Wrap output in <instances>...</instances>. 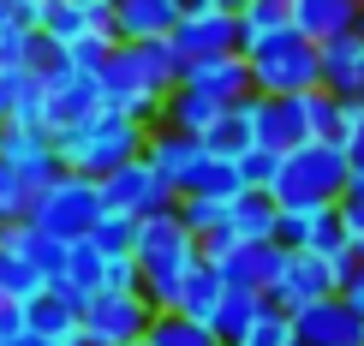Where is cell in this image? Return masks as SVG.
Returning a JSON list of instances; mask_svg holds the SVG:
<instances>
[{
	"label": "cell",
	"mask_w": 364,
	"mask_h": 346,
	"mask_svg": "<svg viewBox=\"0 0 364 346\" xmlns=\"http://www.w3.org/2000/svg\"><path fill=\"white\" fill-rule=\"evenodd\" d=\"M179 54L168 48V36L161 42H114V54L102 60L96 84H102V102L119 114H132L138 126H156L161 108H168V96L179 90Z\"/></svg>",
	"instance_id": "1"
},
{
	"label": "cell",
	"mask_w": 364,
	"mask_h": 346,
	"mask_svg": "<svg viewBox=\"0 0 364 346\" xmlns=\"http://www.w3.org/2000/svg\"><path fill=\"white\" fill-rule=\"evenodd\" d=\"M144 138H149V126H138L132 114L96 108L84 126H72V131H60V138H54V156H60V168H66V173L108 179L114 168H126L132 156H144Z\"/></svg>",
	"instance_id": "2"
},
{
	"label": "cell",
	"mask_w": 364,
	"mask_h": 346,
	"mask_svg": "<svg viewBox=\"0 0 364 346\" xmlns=\"http://www.w3.org/2000/svg\"><path fill=\"white\" fill-rule=\"evenodd\" d=\"M132 257H138V275H144V298L156 310H173L179 281H186V269L197 263V239L186 233V221H179L173 209H161V215H144L138 221V245H132Z\"/></svg>",
	"instance_id": "3"
},
{
	"label": "cell",
	"mask_w": 364,
	"mask_h": 346,
	"mask_svg": "<svg viewBox=\"0 0 364 346\" xmlns=\"http://www.w3.org/2000/svg\"><path fill=\"white\" fill-rule=\"evenodd\" d=\"M346 191V156L335 144L311 138L299 149H287L275 161V179H269V198L275 209H305V203H341Z\"/></svg>",
	"instance_id": "4"
},
{
	"label": "cell",
	"mask_w": 364,
	"mask_h": 346,
	"mask_svg": "<svg viewBox=\"0 0 364 346\" xmlns=\"http://www.w3.org/2000/svg\"><path fill=\"white\" fill-rule=\"evenodd\" d=\"M245 66H251V96H305V90H323L316 42H305L293 24L263 36L257 48H245Z\"/></svg>",
	"instance_id": "5"
},
{
	"label": "cell",
	"mask_w": 364,
	"mask_h": 346,
	"mask_svg": "<svg viewBox=\"0 0 364 346\" xmlns=\"http://www.w3.org/2000/svg\"><path fill=\"white\" fill-rule=\"evenodd\" d=\"M353 251H341V257H316V251H287L275 287H269V305L287 310V317H299L305 305H316V298H335L346 287V275H353Z\"/></svg>",
	"instance_id": "6"
},
{
	"label": "cell",
	"mask_w": 364,
	"mask_h": 346,
	"mask_svg": "<svg viewBox=\"0 0 364 346\" xmlns=\"http://www.w3.org/2000/svg\"><path fill=\"white\" fill-rule=\"evenodd\" d=\"M30 221H36L42 233L66 239V245H72V239H90V227L102 221V185H96V179H84V173H60L54 185L36 191Z\"/></svg>",
	"instance_id": "7"
},
{
	"label": "cell",
	"mask_w": 364,
	"mask_h": 346,
	"mask_svg": "<svg viewBox=\"0 0 364 346\" xmlns=\"http://www.w3.org/2000/svg\"><path fill=\"white\" fill-rule=\"evenodd\" d=\"M78 323H84V346H126V340L149 335L156 305H149L144 293H90Z\"/></svg>",
	"instance_id": "8"
},
{
	"label": "cell",
	"mask_w": 364,
	"mask_h": 346,
	"mask_svg": "<svg viewBox=\"0 0 364 346\" xmlns=\"http://www.w3.org/2000/svg\"><path fill=\"white\" fill-rule=\"evenodd\" d=\"M96 185H102V209H119V215H132V221L161 215V209L179 203V191H173L156 168H149L144 156H132L126 168H114L108 179H96Z\"/></svg>",
	"instance_id": "9"
},
{
	"label": "cell",
	"mask_w": 364,
	"mask_h": 346,
	"mask_svg": "<svg viewBox=\"0 0 364 346\" xmlns=\"http://www.w3.org/2000/svg\"><path fill=\"white\" fill-rule=\"evenodd\" d=\"M42 90H48V96H42V126H48L54 138H60V131H72V126H84L96 108H108L96 72H78L72 60H66V66H54L48 78H42Z\"/></svg>",
	"instance_id": "10"
},
{
	"label": "cell",
	"mask_w": 364,
	"mask_h": 346,
	"mask_svg": "<svg viewBox=\"0 0 364 346\" xmlns=\"http://www.w3.org/2000/svg\"><path fill=\"white\" fill-rule=\"evenodd\" d=\"M275 245H281V251H316V257H341V251H346L341 203L281 209V215H275Z\"/></svg>",
	"instance_id": "11"
},
{
	"label": "cell",
	"mask_w": 364,
	"mask_h": 346,
	"mask_svg": "<svg viewBox=\"0 0 364 346\" xmlns=\"http://www.w3.org/2000/svg\"><path fill=\"white\" fill-rule=\"evenodd\" d=\"M0 161H12V168L24 173L30 191L54 185L60 173V156H54V131L48 126H30V119H0Z\"/></svg>",
	"instance_id": "12"
},
{
	"label": "cell",
	"mask_w": 364,
	"mask_h": 346,
	"mask_svg": "<svg viewBox=\"0 0 364 346\" xmlns=\"http://www.w3.org/2000/svg\"><path fill=\"white\" fill-rule=\"evenodd\" d=\"M168 48L179 54V66L239 54V18L233 12H179V24L168 30Z\"/></svg>",
	"instance_id": "13"
},
{
	"label": "cell",
	"mask_w": 364,
	"mask_h": 346,
	"mask_svg": "<svg viewBox=\"0 0 364 346\" xmlns=\"http://www.w3.org/2000/svg\"><path fill=\"white\" fill-rule=\"evenodd\" d=\"M144 161L156 168L161 179H168L173 191H191V179L203 173V161H209V149L203 138H191V131H179V126H149V138H144Z\"/></svg>",
	"instance_id": "14"
},
{
	"label": "cell",
	"mask_w": 364,
	"mask_h": 346,
	"mask_svg": "<svg viewBox=\"0 0 364 346\" xmlns=\"http://www.w3.org/2000/svg\"><path fill=\"white\" fill-rule=\"evenodd\" d=\"M30 24H36L48 42L72 48V42L90 36V30L114 36V0H42V6L30 12Z\"/></svg>",
	"instance_id": "15"
},
{
	"label": "cell",
	"mask_w": 364,
	"mask_h": 346,
	"mask_svg": "<svg viewBox=\"0 0 364 346\" xmlns=\"http://www.w3.org/2000/svg\"><path fill=\"white\" fill-rule=\"evenodd\" d=\"M305 96H257V144L275 149V156L311 144V102Z\"/></svg>",
	"instance_id": "16"
},
{
	"label": "cell",
	"mask_w": 364,
	"mask_h": 346,
	"mask_svg": "<svg viewBox=\"0 0 364 346\" xmlns=\"http://www.w3.org/2000/svg\"><path fill=\"white\" fill-rule=\"evenodd\" d=\"M293 328H299V346H364V317L346 305L341 293L305 305L293 317Z\"/></svg>",
	"instance_id": "17"
},
{
	"label": "cell",
	"mask_w": 364,
	"mask_h": 346,
	"mask_svg": "<svg viewBox=\"0 0 364 346\" xmlns=\"http://www.w3.org/2000/svg\"><path fill=\"white\" fill-rule=\"evenodd\" d=\"M281 263H287V251L275 245V239H239L233 251L215 263V275L227 281V287H245V293H269L275 287V275H281Z\"/></svg>",
	"instance_id": "18"
},
{
	"label": "cell",
	"mask_w": 364,
	"mask_h": 346,
	"mask_svg": "<svg viewBox=\"0 0 364 346\" xmlns=\"http://www.w3.org/2000/svg\"><path fill=\"white\" fill-rule=\"evenodd\" d=\"M179 90H197V96H209L215 108H233V102H245V96H251V66H245V54L197 60V66L179 72Z\"/></svg>",
	"instance_id": "19"
},
{
	"label": "cell",
	"mask_w": 364,
	"mask_h": 346,
	"mask_svg": "<svg viewBox=\"0 0 364 346\" xmlns=\"http://www.w3.org/2000/svg\"><path fill=\"white\" fill-rule=\"evenodd\" d=\"M78 310H84V305H72V298L48 281V287H42V293L24 305V328H30L36 340H48V346H84V323H78Z\"/></svg>",
	"instance_id": "20"
},
{
	"label": "cell",
	"mask_w": 364,
	"mask_h": 346,
	"mask_svg": "<svg viewBox=\"0 0 364 346\" xmlns=\"http://www.w3.org/2000/svg\"><path fill=\"white\" fill-rule=\"evenodd\" d=\"M316 60H323V90H328V96H341V102H358L364 96V36H358V30L323 42Z\"/></svg>",
	"instance_id": "21"
},
{
	"label": "cell",
	"mask_w": 364,
	"mask_h": 346,
	"mask_svg": "<svg viewBox=\"0 0 364 346\" xmlns=\"http://www.w3.org/2000/svg\"><path fill=\"white\" fill-rule=\"evenodd\" d=\"M179 24V0H114V42H161Z\"/></svg>",
	"instance_id": "22"
},
{
	"label": "cell",
	"mask_w": 364,
	"mask_h": 346,
	"mask_svg": "<svg viewBox=\"0 0 364 346\" xmlns=\"http://www.w3.org/2000/svg\"><path fill=\"white\" fill-rule=\"evenodd\" d=\"M287 12H293V30L316 48L358 24V0H287Z\"/></svg>",
	"instance_id": "23"
},
{
	"label": "cell",
	"mask_w": 364,
	"mask_h": 346,
	"mask_svg": "<svg viewBox=\"0 0 364 346\" xmlns=\"http://www.w3.org/2000/svg\"><path fill=\"white\" fill-rule=\"evenodd\" d=\"M0 245H12L18 257L36 269L42 281H60V269H66V239H54V233H42L36 221H12V227H0Z\"/></svg>",
	"instance_id": "24"
},
{
	"label": "cell",
	"mask_w": 364,
	"mask_h": 346,
	"mask_svg": "<svg viewBox=\"0 0 364 346\" xmlns=\"http://www.w3.org/2000/svg\"><path fill=\"white\" fill-rule=\"evenodd\" d=\"M203 149H209V156H221V161H239L245 149H257V96L233 102V108L203 131Z\"/></svg>",
	"instance_id": "25"
},
{
	"label": "cell",
	"mask_w": 364,
	"mask_h": 346,
	"mask_svg": "<svg viewBox=\"0 0 364 346\" xmlns=\"http://www.w3.org/2000/svg\"><path fill=\"white\" fill-rule=\"evenodd\" d=\"M102 275H108V257H102L90 239H72V245H66V269H60L54 287L66 293L72 305H84L90 293H102Z\"/></svg>",
	"instance_id": "26"
},
{
	"label": "cell",
	"mask_w": 364,
	"mask_h": 346,
	"mask_svg": "<svg viewBox=\"0 0 364 346\" xmlns=\"http://www.w3.org/2000/svg\"><path fill=\"white\" fill-rule=\"evenodd\" d=\"M221 293H227V281L215 275V263H203L197 257L186 269V281H179V298H173V310L179 317H197V323H209L215 317V305H221Z\"/></svg>",
	"instance_id": "27"
},
{
	"label": "cell",
	"mask_w": 364,
	"mask_h": 346,
	"mask_svg": "<svg viewBox=\"0 0 364 346\" xmlns=\"http://www.w3.org/2000/svg\"><path fill=\"white\" fill-rule=\"evenodd\" d=\"M275 215H281V209H275L269 191H245V198L227 203V233L251 239V245H257V239H275Z\"/></svg>",
	"instance_id": "28"
},
{
	"label": "cell",
	"mask_w": 364,
	"mask_h": 346,
	"mask_svg": "<svg viewBox=\"0 0 364 346\" xmlns=\"http://www.w3.org/2000/svg\"><path fill=\"white\" fill-rule=\"evenodd\" d=\"M269 310V293H245V287H227L221 293V305H215V317H209V328H215V335L233 346L239 335H245V328L257 323Z\"/></svg>",
	"instance_id": "29"
},
{
	"label": "cell",
	"mask_w": 364,
	"mask_h": 346,
	"mask_svg": "<svg viewBox=\"0 0 364 346\" xmlns=\"http://www.w3.org/2000/svg\"><path fill=\"white\" fill-rule=\"evenodd\" d=\"M149 346H227L209 323H197V317H179V310H156V323H149Z\"/></svg>",
	"instance_id": "30"
},
{
	"label": "cell",
	"mask_w": 364,
	"mask_h": 346,
	"mask_svg": "<svg viewBox=\"0 0 364 346\" xmlns=\"http://www.w3.org/2000/svg\"><path fill=\"white\" fill-rule=\"evenodd\" d=\"M233 18H239V54H245L263 36L287 30V24H293V12H287V0H245V12H233Z\"/></svg>",
	"instance_id": "31"
},
{
	"label": "cell",
	"mask_w": 364,
	"mask_h": 346,
	"mask_svg": "<svg viewBox=\"0 0 364 346\" xmlns=\"http://www.w3.org/2000/svg\"><path fill=\"white\" fill-rule=\"evenodd\" d=\"M179 198H186V191H179ZM191 198H215V203H233V198H245L239 161H221V156H209V161H203V173L191 179Z\"/></svg>",
	"instance_id": "32"
},
{
	"label": "cell",
	"mask_w": 364,
	"mask_h": 346,
	"mask_svg": "<svg viewBox=\"0 0 364 346\" xmlns=\"http://www.w3.org/2000/svg\"><path fill=\"white\" fill-rule=\"evenodd\" d=\"M90 245H96L102 257H132V245H138V221L119 215V209H102V221L90 227Z\"/></svg>",
	"instance_id": "33"
},
{
	"label": "cell",
	"mask_w": 364,
	"mask_h": 346,
	"mask_svg": "<svg viewBox=\"0 0 364 346\" xmlns=\"http://www.w3.org/2000/svg\"><path fill=\"white\" fill-rule=\"evenodd\" d=\"M42 287H48V281H42V275H36V269H30L12 245H0V293L18 298V305H30V298H36Z\"/></svg>",
	"instance_id": "34"
},
{
	"label": "cell",
	"mask_w": 364,
	"mask_h": 346,
	"mask_svg": "<svg viewBox=\"0 0 364 346\" xmlns=\"http://www.w3.org/2000/svg\"><path fill=\"white\" fill-rule=\"evenodd\" d=\"M233 346H299V328H293V317H287V310L269 305V310H263V317H257Z\"/></svg>",
	"instance_id": "35"
},
{
	"label": "cell",
	"mask_w": 364,
	"mask_h": 346,
	"mask_svg": "<svg viewBox=\"0 0 364 346\" xmlns=\"http://www.w3.org/2000/svg\"><path fill=\"white\" fill-rule=\"evenodd\" d=\"M30 203H36V191L24 185V173L12 168V161H0V227L24 221V215H30Z\"/></svg>",
	"instance_id": "36"
},
{
	"label": "cell",
	"mask_w": 364,
	"mask_h": 346,
	"mask_svg": "<svg viewBox=\"0 0 364 346\" xmlns=\"http://www.w3.org/2000/svg\"><path fill=\"white\" fill-rule=\"evenodd\" d=\"M173 215L186 221L191 239H203V233H215L221 221H227V203H215V198H191V191H186V198L173 203Z\"/></svg>",
	"instance_id": "37"
},
{
	"label": "cell",
	"mask_w": 364,
	"mask_h": 346,
	"mask_svg": "<svg viewBox=\"0 0 364 346\" xmlns=\"http://www.w3.org/2000/svg\"><path fill=\"white\" fill-rule=\"evenodd\" d=\"M275 149H245V156H239V179H245V191H269V179H275Z\"/></svg>",
	"instance_id": "38"
},
{
	"label": "cell",
	"mask_w": 364,
	"mask_h": 346,
	"mask_svg": "<svg viewBox=\"0 0 364 346\" xmlns=\"http://www.w3.org/2000/svg\"><path fill=\"white\" fill-rule=\"evenodd\" d=\"M108 54H114V36H102V30H90V36H78V42L66 48V60H72L78 72H102V60H108Z\"/></svg>",
	"instance_id": "39"
},
{
	"label": "cell",
	"mask_w": 364,
	"mask_h": 346,
	"mask_svg": "<svg viewBox=\"0 0 364 346\" xmlns=\"http://www.w3.org/2000/svg\"><path fill=\"white\" fill-rule=\"evenodd\" d=\"M102 293H144L138 257H108V275H102Z\"/></svg>",
	"instance_id": "40"
},
{
	"label": "cell",
	"mask_w": 364,
	"mask_h": 346,
	"mask_svg": "<svg viewBox=\"0 0 364 346\" xmlns=\"http://www.w3.org/2000/svg\"><path fill=\"white\" fill-rule=\"evenodd\" d=\"M341 227H346V251H353V263H364V203H341Z\"/></svg>",
	"instance_id": "41"
},
{
	"label": "cell",
	"mask_w": 364,
	"mask_h": 346,
	"mask_svg": "<svg viewBox=\"0 0 364 346\" xmlns=\"http://www.w3.org/2000/svg\"><path fill=\"white\" fill-rule=\"evenodd\" d=\"M12 335H24V305H18V298H6V293H0V346H6Z\"/></svg>",
	"instance_id": "42"
},
{
	"label": "cell",
	"mask_w": 364,
	"mask_h": 346,
	"mask_svg": "<svg viewBox=\"0 0 364 346\" xmlns=\"http://www.w3.org/2000/svg\"><path fill=\"white\" fill-rule=\"evenodd\" d=\"M341 298H346V305H353L358 317H364V263L353 269V275H346V287H341Z\"/></svg>",
	"instance_id": "43"
},
{
	"label": "cell",
	"mask_w": 364,
	"mask_h": 346,
	"mask_svg": "<svg viewBox=\"0 0 364 346\" xmlns=\"http://www.w3.org/2000/svg\"><path fill=\"white\" fill-rule=\"evenodd\" d=\"M179 12H245V0H179Z\"/></svg>",
	"instance_id": "44"
},
{
	"label": "cell",
	"mask_w": 364,
	"mask_h": 346,
	"mask_svg": "<svg viewBox=\"0 0 364 346\" xmlns=\"http://www.w3.org/2000/svg\"><path fill=\"white\" fill-rule=\"evenodd\" d=\"M18 24H30V18H24L18 6H12V0H0V48H6V36H12Z\"/></svg>",
	"instance_id": "45"
},
{
	"label": "cell",
	"mask_w": 364,
	"mask_h": 346,
	"mask_svg": "<svg viewBox=\"0 0 364 346\" xmlns=\"http://www.w3.org/2000/svg\"><path fill=\"white\" fill-rule=\"evenodd\" d=\"M6 346H48V340H36V335H30V328H24V335H12Z\"/></svg>",
	"instance_id": "46"
},
{
	"label": "cell",
	"mask_w": 364,
	"mask_h": 346,
	"mask_svg": "<svg viewBox=\"0 0 364 346\" xmlns=\"http://www.w3.org/2000/svg\"><path fill=\"white\" fill-rule=\"evenodd\" d=\"M12 6H18V12H24V18H30V12H36V6H42V0H12Z\"/></svg>",
	"instance_id": "47"
},
{
	"label": "cell",
	"mask_w": 364,
	"mask_h": 346,
	"mask_svg": "<svg viewBox=\"0 0 364 346\" xmlns=\"http://www.w3.org/2000/svg\"><path fill=\"white\" fill-rule=\"evenodd\" d=\"M353 30H358V36H364V6H358V24H353Z\"/></svg>",
	"instance_id": "48"
},
{
	"label": "cell",
	"mask_w": 364,
	"mask_h": 346,
	"mask_svg": "<svg viewBox=\"0 0 364 346\" xmlns=\"http://www.w3.org/2000/svg\"><path fill=\"white\" fill-rule=\"evenodd\" d=\"M126 346H149V340H126Z\"/></svg>",
	"instance_id": "49"
},
{
	"label": "cell",
	"mask_w": 364,
	"mask_h": 346,
	"mask_svg": "<svg viewBox=\"0 0 364 346\" xmlns=\"http://www.w3.org/2000/svg\"><path fill=\"white\" fill-rule=\"evenodd\" d=\"M358 108H364V96H358Z\"/></svg>",
	"instance_id": "50"
},
{
	"label": "cell",
	"mask_w": 364,
	"mask_h": 346,
	"mask_svg": "<svg viewBox=\"0 0 364 346\" xmlns=\"http://www.w3.org/2000/svg\"><path fill=\"white\" fill-rule=\"evenodd\" d=\"M358 6H364V0H358Z\"/></svg>",
	"instance_id": "51"
}]
</instances>
